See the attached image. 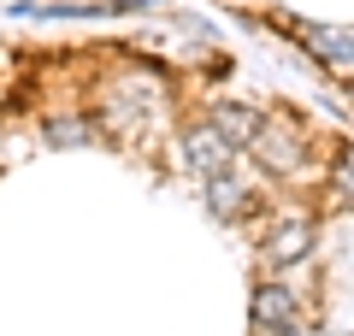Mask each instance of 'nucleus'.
Listing matches in <instances>:
<instances>
[{"label": "nucleus", "instance_id": "obj_1", "mask_svg": "<svg viewBox=\"0 0 354 336\" xmlns=\"http://www.w3.org/2000/svg\"><path fill=\"white\" fill-rule=\"evenodd\" d=\"M290 36L307 41V53H313L319 65H337V71H348L354 65V30H330V24H290Z\"/></svg>", "mask_w": 354, "mask_h": 336}, {"label": "nucleus", "instance_id": "obj_2", "mask_svg": "<svg viewBox=\"0 0 354 336\" xmlns=\"http://www.w3.org/2000/svg\"><path fill=\"white\" fill-rule=\"evenodd\" d=\"M183 171H195V177L230 171V142L218 136V130H189V136H183Z\"/></svg>", "mask_w": 354, "mask_h": 336}, {"label": "nucleus", "instance_id": "obj_3", "mask_svg": "<svg viewBox=\"0 0 354 336\" xmlns=\"http://www.w3.org/2000/svg\"><path fill=\"white\" fill-rule=\"evenodd\" d=\"M260 124H266V118L254 106H236V100H218V106H213V130L230 142V148H248V142L260 136Z\"/></svg>", "mask_w": 354, "mask_h": 336}, {"label": "nucleus", "instance_id": "obj_4", "mask_svg": "<svg viewBox=\"0 0 354 336\" xmlns=\"http://www.w3.org/2000/svg\"><path fill=\"white\" fill-rule=\"evenodd\" d=\"M207 207H213L218 218H236V212L248 207V189H242L230 171H213V177H207Z\"/></svg>", "mask_w": 354, "mask_h": 336}, {"label": "nucleus", "instance_id": "obj_5", "mask_svg": "<svg viewBox=\"0 0 354 336\" xmlns=\"http://www.w3.org/2000/svg\"><path fill=\"white\" fill-rule=\"evenodd\" d=\"M307 242H313V236H307V224H301V218H290V224H278V230L266 236V254L290 265V260H301V254H307Z\"/></svg>", "mask_w": 354, "mask_h": 336}, {"label": "nucleus", "instance_id": "obj_6", "mask_svg": "<svg viewBox=\"0 0 354 336\" xmlns=\"http://www.w3.org/2000/svg\"><path fill=\"white\" fill-rule=\"evenodd\" d=\"M290 307H295V295L283 283H260V289H254V324H260V330H266V324H278V319H290Z\"/></svg>", "mask_w": 354, "mask_h": 336}, {"label": "nucleus", "instance_id": "obj_7", "mask_svg": "<svg viewBox=\"0 0 354 336\" xmlns=\"http://www.w3.org/2000/svg\"><path fill=\"white\" fill-rule=\"evenodd\" d=\"M41 136H48L53 148H77V142H88V124H83V118H48Z\"/></svg>", "mask_w": 354, "mask_h": 336}, {"label": "nucleus", "instance_id": "obj_8", "mask_svg": "<svg viewBox=\"0 0 354 336\" xmlns=\"http://www.w3.org/2000/svg\"><path fill=\"white\" fill-rule=\"evenodd\" d=\"M330 183H337L342 195H354V148H342V153H337V177H330Z\"/></svg>", "mask_w": 354, "mask_h": 336}]
</instances>
